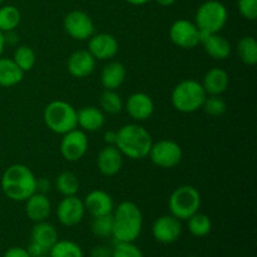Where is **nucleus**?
Instances as JSON below:
<instances>
[{
    "label": "nucleus",
    "instance_id": "f257e3e1",
    "mask_svg": "<svg viewBox=\"0 0 257 257\" xmlns=\"http://www.w3.org/2000/svg\"><path fill=\"white\" fill-rule=\"evenodd\" d=\"M112 237L117 242H135L142 232L143 216L132 201H123L112 212Z\"/></svg>",
    "mask_w": 257,
    "mask_h": 257
},
{
    "label": "nucleus",
    "instance_id": "f03ea898",
    "mask_svg": "<svg viewBox=\"0 0 257 257\" xmlns=\"http://www.w3.org/2000/svg\"><path fill=\"white\" fill-rule=\"evenodd\" d=\"M2 190L8 198L15 202H25L37 192V177L25 165H12L2 176Z\"/></svg>",
    "mask_w": 257,
    "mask_h": 257
},
{
    "label": "nucleus",
    "instance_id": "7ed1b4c3",
    "mask_svg": "<svg viewBox=\"0 0 257 257\" xmlns=\"http://www.w3.org/2000/svg\"><path fill=\"white\" fill-rule=\"evenodd\" d=\"M152 143L153 141L150 132L137 123L125 124L117 131L115 147L123 156L131 160H143L148 157Z\"/></svg>",
    "mask_w": 257,
    "mask_h": 257
},
{
    "label": "nucleus",
    "instance_id": "20e7f679",
    "mask_svg": "<svg viewBox=\"0 0 257 257\" xmlns=\"http://www.w3.org/2000/svg\"><path fill=\"white\" fill-rule=\"evenodd\" d=\"M206 94L202 84L195 79H186L178 83L172 90L171 102L173 108L181 113H193L202 108Z\"/></svg>",
    "mask_w": 257,
    "mask_h": 257
},
{
    "label": "nucleus",
    "instance_id": "39448f33",
    "mask_svg": "<svg viewBox=\"0 0 257 257\" xmlns=\"http://www.w3.org/2000/svg\"><path fill=\"white\" fill-rule=\"evenodd\" d=\"M44 122L52 132L64 135L77 128V109L65 100H53L45 107Z\"/></svg>",
    "mask_w": 257,
    "mask_h": 257
},
{
    "label": "nucleus",
    "instance_id": "423d86ee",
    "mask_svg": "<svg viewBox=\"0 0 257 257\" xmlns=\"http://www.w3.org/2000/svg\"><path fill=\"white\" fill-rule=\"evenodd\" d=\"M201 207V195L195 186L183 185L176 188L168 200V208L171 215L180 221H187L188 218Z\"/></svg>",
    "mask_w": 257,
    "mask_h": 257
},
{
    "label": "nucleus",
    "instance_id": "0eeeda50",
    "mask_svg": "<svg viewBox=\"0 0 257 257\" xmlns=\"http://www.w3.org/2000/svg\"><path fill=\"white\" fill-rule=\"evenodd\" d=\"M227 19L228 13L225 5L217 0H208L198 7L195 24L201 33L213 34L220 33L225 28Z\"/></svg>",
    "mask_w": 257,
    "mask_h": 257
},
{
    "label": "nucleus",
    "instance_id": "6e6552de",
    "mask_svg": "<svg viewBox=\"0 0 257 257\" xmlns=\"http://www.w3.org/2000/svg\"><path fill=\"white\" fill-rule=\"evenodd\" d=\"M148 157L152 163L160 168H173L182 161L183 152L177 142L171 140H161L152 143Z\"/></svg>",
    "mask_w": 257,
    "mask_h": 257
},
{
    "label": "nucleus",
    "instance_id": "1a4fd4ad",
    "mask_svg": "<svg viewBox=\"0 0 257 257\" xmlns=\"http://www.w3.org/2000/svg\"><path fill=\"white\" fill-rule=\"evenodd\" d=\"M63 27L67 34L78 42L88 40L95 32L92 18L82 10H72L68 13L63 22Z\"/></svg>",
    "mask_w": 257,
    "mask_h": 257
},
{
    "label": "nucleus",
    "instance_id": "9d476101",
    "mask_svg": "<svg viewBox=\"0 0 257 257\" xmlns=\"http://www.w3.org/2000/svg\"><path fill=\"white\" fill-rule=\"evenodd\" d=\"M170 39L173 44L182 49H192L200 44L201 32L193 22L178 19L171 25Z\"/></svg>",
    "mask_w": 257,
    "mask_h": 257
},
{
    "label": "nucleus",
    "instance_id": "9b49d317",
    "mask_svg": "<svg viewBox=\"0 0 257 257\" xmlns=\"http://www.w3.org/2000/svg\"><path fill=\"white\" fill-rule=\"evenodd\" d=\"M88 151V137L84 131L74 130L63 135L60 141V153L69 162L82 160Z\"/></svg>",
    "mask_w": 257,
    "mask_h": 257
},
{
    "label": "nucleus",
    "instance_id": "f8f14e48",
    "mask_svg": "<svg viewBox=\"0 0 257 257\" xmlns=\"http://www.w3.org/2000/svg\"><path fill=\"white\" fill-rule=\"evenodd\" d=\"M84 215V203L80 198L77 197V195L64 197L57 207L58 221L67 227H73L82 222Z\"/></svg>",
    "mask_w": 257,
    "mask_h": 257
},
{
    "label": "nucleus",
    "instance_id": "ddd939ff",
    "mask_svg": "<svg viewBox=\"0 0 257 257\" xmlns=\"http://www.w3.org/2000/svg\"><path fill=\"white\" fill-rule=\"evenodd\" d=\"M152 235L160 243L170 245L182 235V223L172 215H163L153 222Z\"/></svg>",
    "mask_w": 257,
    "mask_h": 257
},
{
    "label": "nucleus",
    "instance_id": "4468645a",
    "mask_svg": "<svg viewBox=\"0 0 257 257\" xmlns=\"http://www.w3.org/2000/svg\"><path fill=\"white\" fill-rule=\"evenodd\" d=\"M118 50L119 44L114 35L109 33H94L88 39V52L98 60H112Z\"/></svg>",
    "mask_w": 257,
    "mask_h": 257
},
{
    "label": "nucleus",
    "instance_id": "2eb2a0df",
    "mask_svg": "<svg viewBox=\"0 0 257 257\" xmlns=\"http://www.w3.org/2000/svg\"><path fill=\"white\" fill-rule=\"evenodd\" d=\"M124 108L132 119L142 122L152 117L155 112V103L147 93L137 92L128 97Z\"/></svg>",
    "mask_w": 257,
    "mask_h": 257
},
{
    "label": "nucleus",
    "instance_id": "dca6fc26",
    "mask_svg": "<svg viewBox=\"0 0 257 257\" xmlns=\"http://www.w3.org/2000/svg\"><path fill=\"white\" fill-rule=\"evenodd\" d=\"M95 58L88 50H75L67 60V69L72 77L82 79L87 78L94 72Z\"/></svg>",
    "mask_w": 257,
    "mask_h": 257
},
{
    "label": "nucleus",
    "instance_id": "f3484780",
    "mask_svg": "<svg viewBox=\"0 0 257 257\" xmlns=\"http://www.w3.org/2000/svg\"><path fill=\"white\" fill-rule=\"evenodd\" d=\"M123 166V155L115 146L105 145L97 157V167L103 176L112 177L120 172Z\"/></svg>",
    "mask_w": 257,
    "mask_h": 257
},
{
    "label": "nucleus",
    "instance_id": "a211bd4d",
    "mask_svg": "<svg viewBox=\"0 0 257 257\" xmlns=\"http://www.w3.org/2000/svg\"><path fill=\"white\" fill-rule=\"evenodd\" d=\"M83 203H84L85 211H88L93 217L110 215L114 210V202H113L112 196L102 190L90 191L85 196Z\"/></svg>",
    "mask_w": 257,
    "mask_h": 257
},
{
    "label": "nucleus",
    "instance_id": "6ab92c4d",
    "mask_svg": "<svg viewBox=\"0 0 257 257\" xmlns=\"http://www.w3.org/2000/svg\"><path fill=\"white\" fill-rule=\"evenodd\" d=\"M200 44H202L205 52L216 60L227 59L232 50L230 42L218 33H213V34L201 33Z\"/></svg>",
    "mask_w": 257,
    "mask_h": 257
},
{
    "label": "nucleus",
    "instance_id": "aec40b11",
    "mask_svg": "<svg viewBox=\"0 0 257 257\" xmlns=\"http://www.w3.org/2000/svg\"><path fill=\"white\" fill-rule=\"evenodd\" d=\"M50 212H52V203L44 193L35 192L25 201V215L33 222L47 221Z\"/></svg>",
    "mask_w": 257,
    "mask_h": 257
},
{
    "label": "nucleus",
    "instance_id": "412c9836",
    "mask_svg": "<svg viewBox=\"0 0 257 257\" xmlns=\"http://www.w3.org/2000/svg\"><path fill=\"white\" fill-rule=\"evenodd\" d=\"M105 123L104 112L100 108L88 105L77 110V125L84 132H95L103 128Z\"/></svg>",
    "mask_w": 257,
    "mask_h": 257
},
{
    "label": "nucleus",
    "instance_id": "4be33fe9",
    "mask_svg": "<svg viewBox=\"0 0 257 257\" xmlns=\"http://www.w3.org/2000/svg\"><path fill=\"white\" fill-rule=\"evenodd\" d=\"M201 84L207 95H221L227 90L230 84V75L225 69L212 68L206 73Z\"/></svg>",
    "mask_w": 257,
    "mask_h": 257
},
{
    "label": "nucleus",
    "instance_id": "5701e85b",
    "mask_svg": "<svg viewBox=\"0 0 257 257\" xmlns=\"http://www.w3.org/2000/svg\"><path fill=\"white\" fill-rule=\"evenodd\" d=\"M125 75L127 72L124 65L117 60H110L103 67L100 73V82L104 89L117 90L124 83Z\"/></svg>",
    "mask_w": 257,
    "mask_h": 257
},
{
    "label": "nucleus",
    "instance_id": "b1692460",
    "mask_svg": "<svg viewBox=\"0 0 257 257\" xmlns=\"http://www.w3.org/2000/svg\"><path fill=\"white\" fill-rule=\"evenodd\" d=\"M58 241V232L55 230L54 226L52 223L47 222V221H42V222H37L32 228V242L38 243L45 250L52 248Z\"/></svg>",
    "mask_w": 257,
    "mask_h": 257
},
{
    "label": "nucleus",
    "instance_id": "393cba45",
    "mask_svg": "<svg viewBox=\"0 0 257 257\" xmlns=\"http://www.w3.org/2000/svg\"><path fill=\"white\" fill-rule=\"evenodd\" d=\"M24 78V72L17 65L13 58L0 57V87H14Z\"/></svg>",
    "mask_w": 257,
    "mask_h": 257
},
{
    "label": "nucleus",
    "instance_id": "a878e982",
    "mask_svg": "<svg viewBox=\"0 0 257 257\" xmlns=\"http://www.w3.org/2000/svg\"><path fill=\"white\" fill-rule=\"evenodd\" d=\"M237 54L241 62L246 65H255L257 63V42L255 38H241L237 43Z\"/></svg>",
    "mask_w": 257,
    "mask_h": 257
},
{
    "label": "nucleus",
    "instance_id": "bb28decb",
    "mask_svg": "<svg viewBox=\"0 0 257 257\" xmlns=\"http://www.w3.org/2000/svg\"><path fill=\"white\" fill-rule=\"evenodd\" d=\"M55 188L63 197L74 196L79 190V180L73 172L64 171L55 180Z\"/></svg>",
    "mask_w": 257,
    "mask_h": 257
},
{
    "label": "nucleus",
    "instance_id": "cd10ccee",
    "mask_svg": "<svg viewBox=\"0 0 257 257\" xmlns=\"http://www.w3.org/2000/svg\"><path fill=\"white\" fill-rule=\"evenodd\" d=\"M22 20L19 9L14 5H4L0 8V32L7 33L15 30Z\"/></svg>",
    "mask_w": 257,
    "mask_h": 257
},
{
    "label": "nucleus",
    "instance_id": "c85d7f7f",
    "mask_svg": "<svg viewBox=\"0 0 257 257\" xmlns=\"http://www.w3.org/2000/svg\"><path fill=\"white\" fill-rule=\"evenodd\" d=\"M188 231L195 237H205L212 230V222L211 218L205 213L196 212L187 220Z\"/></svg>",
    "mask_w": 257,
    "mask_h": 257
},
{
    "label": "nucleus",
    "instance_id": "c756f323",
    "mask_svg": "<svg viewBox=\"0 0 257 257\" xmlns=\"http://www.w3.org/2000/svg\"><path fill=\"white\" fill-rule=\"evenodd\" d=\"M99 104L100 109L108 114H117V113L122 112V109L124 108L122 97L115 90L110 89H104V92L100 94Z\"/></svg>",
    "mask_w": 257,
    "mask_h": 257
},
{
    "label": "nucleus",
    "instance_id": "7c9ffc66",
    "mask_svg": "<svg viewBox=\"0 0 257 257\" xmlns=\"http://www.w3.org/2000/svg\"><path fill=\"white\" fill-rule=\"evenodd\" d=\"M50 257H84L78 243L70 240H58L49 250Z\"/></svg>",
    "mask_w": 257,
    "mask_h": 257
},
{
    "label": "nucleus",
    "instance_id": "2f4dec72",
    "mask_svg": "<svg viewBox=\"0 0 257 257\" xmlns=\"http://www.w3.org/2000/svg\"><path fill=\"white\" fill-rule=\"evenodd\" d=\"M13 60L25 73L29 72V70H32L34 68L35 63H37V54L33 50V48L28 47V45H19L14 50Z\"/></svg>",
    "mask_w": 257,
    "mask_h": 257
},
{
    "label": "nucleus",
    "instance_id": "473e14b6",
    "mask_svg": "<svg viewBox=\"0 0 257 257\" xmlns=\"http://www.w3.org/2000/svg\"><path fill=\"white\" fill-rule=\"evenodd\" d=\"M90 230L93 235L100 238L112 237L113 233V217L110 215L97 216L93 217L92 223H90Z\"/></svg>",
    "mask_w": 257,
    "mask_h": 257
},
{
    "label": "nucleus",
    "instance_id": "72a5a7b5",
    "mask_svg": "<svg viewBox=\"0 0 257 257\" xmlns=\"http://www.w3.org/2000/svg\"><path fill=\"white\" fill-rule=\"evenodd\" d=\"M202 109L211 117H221L227 110V104L221 95H207L202 104Z\"/></svg>",
    "mask_w": 257,
    "mask_h": 257
},
{
    "label": "nucleus",
    "instance_id": "f704fd0d",
    "mask_svg": "<svg viewBox=\"0 0 257 257\" xmlns=\"http://www.w3.org/2000/svg\"><path fill=\"white\" fill-rule=\"evenodd\" d=\"M112 257H145L133 242H117L112 248Z\"/></svg>",
    "mask_w": 257,
    "mask_h": 257
},
{
    "label": "nucleus",
    "instance_id": "c9c22d12",
    "mask_svg": "<svg viewBox=\"0 0 257 257\" xmlns=\"http://www.w3.org/2000/svg\"><path fill=\"white\" fill-rule=\"evenodd\" d=\"M237 8L240 14L245 19L256 20L257 18V0H238Z\"/></svg>",
    "mask_w": 257,
    "mask_h": 257
},
{
    "label": "nucleus",
    "instance_id": "e433bc0d",
    "mask_svg": "<svg viewBox=\"0 0 257 257\" xmlns=\"http://www.w3.org/2000/svg\"><path fill=\"white\" fill-rule=\"evenodd\" d=\"M90 257H112V248L105 245L94 246L90 251Z\"/></svg>",
    "mask_w": 257,
    "mask_h": 257
},
{
    "label": "nucleus",
    "instance_id": "4c0bfd02",
    "mask_svg": "<svg viewBox=\"0 0 257 257\" xmlns=\"http://www.w3.org/2000/svg\"><path fill=\"white\" fill-rule=\"evenodd\" d=\"M27 251L30 257H39V256H44L49 253L48 252V250H45L44 247H42V246L34 242H30V245L28 246Z\"/></svg>",
    "mask_w": 257,
    "mask_h": 257
},
{
    "label": "nucleus",
    "instance_id": "58836bf2",
    "mask_svg": "<svg viewBox=\"0 0 257 257\" xmlns=\"http://www.w3.org/2000/svg\"><path fill=\"white\" fill-rule=\"evenodd\" d=\"M3 257H30L28 253L27 248H23L17 246V247H10L9 250L5 251L4 256Z\"/></svg>",
    "mask_w": 257,
    "mask_h": 257
},
{
    "label": "nucleus",
    "instance_id": "ea45409f",
    "mask_svg": "<svg viewBox=\"0 0 257 257\" xmlns=\"http://www.w3.org/2000/svg\"><path fill=\"white\" fill-rule=\"evenodd\" d=\"M50 191V182L45 178H40L38 180L37 178V192L39 193H48Z\"/></svg>",
    "mask_w": 257,
    "mask_h": 257
},
{
    "label": "nucleus",
    "instance_id": "a19ab883",
    "mask_svg": "<svg viewBox=\"0 0 257 257\" xmlns=\"http://www.w3.org/2000/svg\"><path fill=\"white\" fill-rule=\"evenodd\" d=\"M4 39H5V44H9V45H15L18 42H19V37H18V34L15 33V30L4 33Z\"/></svg>",
    "mask_w": 257,
    "mask_h": 257
},
{
    "label": "nucleus",
    "instance_id": "79ce46f5",
    "mask_svg": "<svg viewBox=\"0 0 257 257\" xmlns=\"http://www.w3.org/2000/svg\"><path fill=\"white\" fill-rule=\"evenodd\" d=\"M104 142L108 146H115V142H117V131H107L104 133Z\"/></svg>",
    "mask_w": 257,
    "mask_h": 257
},
{
    "label": "nucleus",
    "instance_id": "37998d69",
    "mask_svg": "<svg viewBox=\"0 0 257 257\" xmlns=\"http://www.w3.org/2000/svg\"><path fill=\"white\" fill-rule=\"evenodd\" d=\"M157 4H160L161 7H171L176 3V0H156Z\"/></svg>",
    "mask_w": 257,
    "mask_h": 257
},
{
    "label": "nucleus",
    "instance_id": "c03bdc74",
    "mask_svg": "<svg viewBox=\"0 0 257 257\" xmlns=\"http://www.w3.org/2000/svg\"><path fill=\"white\" fill-rule=\"evenodd\" d=\"M5 39H4V33L0 32V57H2L3 52H4V48H5Z\"/></svg>",
    "mask_w": 257,
    "mask_h": 257
},
{
    "label": "nucleus",
    "instance_id": "a18cd8bd",
    "mask_svg": "<svg viewBox=\"0 0 257 257\" xmlns=\"http://www.w3.org/2000/svg\"><path fill=\"white\" fill-rule=\"evenodd\" d=\"M127 3H130V4L132 5H143V4H147L148 2H151V0H125Z\"/></svg>",
    "mask_w": 257,
    "mask_h": 257
},
{
    "label": "nucleus",
    "instance_id": "49530a36",
    "mask_svg": "<svg viewBox=\"0 0 257 257\" xmlns=\"http://www.w3.org/2000/svg\"><path fill=\"white\" fill-rule=\"evenodd\" d=\"M3 2H4V0H0V7H2V4H3Z\"/></svg>",
    "mask_w": 257,
    "mask_h": 257
},
{
    "label": "nucleus",
    "instance_id": "de8ad7c7",
    "mask_svg": "<svg viewBox=\"0 0 257 257\" xmlns=\"http://www.w3.org/2000/svg\"><path fill=\"white\" fill-rule=\"evenodd\" d=\"M39 257H50L49 255H44V256H39Z\"/></svg>",
    "mask_w": 257,
    "mask_h": 257
},
{
    "label": "nucleus",
    "instance_id": "09e8293b",
    "mask_svg": "<svg viewBox=\"0 0 257 257\" xmlns=\"http://www.w3.org/2000/svg\"><path fill=\"white\" fill-rule=\"evenodd\" d=\"M188 257H198V256H188Z\"/></svg>",
    "mask_w": 257,
    "mask_h": 257
}]
</instances>
